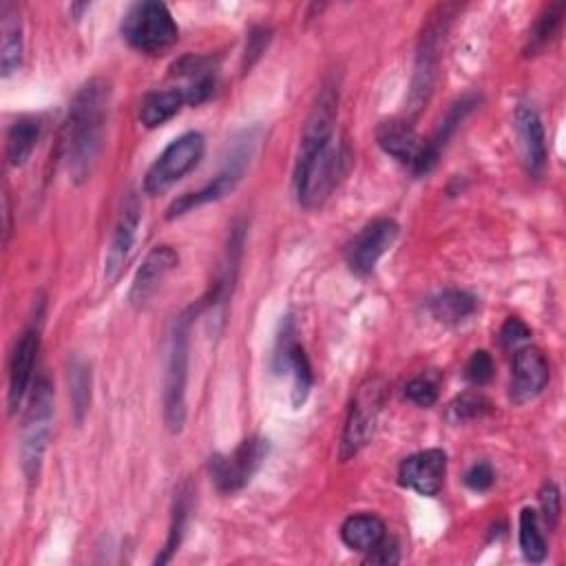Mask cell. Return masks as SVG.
<instances>
[{
  "instance_id": "1",
  "label": "cell",
  "mask_w": 566,
  "mask_h": 566,
  "mask_svg": "<svg viewBox=\"0 0 566 566\" xmlns=\"http://www.w3.org/2000/svg\"><path fill=\"white\" fill-rule=\"evenodd\" d=\"M338 93L325 86L305 122L301 148L294 164V195L307 208H321L347 170V144L336 137Z\"/></svg>"
},
{
  "instance_id": "2",
  "label": "cell",
  "mask_w": 566,
  "mask_h": 566,
  "mask_svg": "<svg viewBox=\"0 0 566 566\" xmlns=\"http://www.w3.org/2000/svg\"><path fill=\"white\" fill-rule=\"evenodd\" d=\"M108 104L111 84L104 77L88 80L71 102L60 137V153L71 179L77 184L91 175L99 155Z\"/></svg>"
},
{
  "instance_id": "3",
  "label": "cell",
  "mask_w": 566,
  "mask_h": 566,
  "mask_svg": "<svg viewBox=\"0 0 566 566\" xmlns=\"http://www.w3.org/2000/svg\"><path fill=\"white\" fill-rule=\"evenodd\" d=\"M197 310L179 314L170 327L166 371H164V424L170 433H179L186 424V382L190 358V321Z\"/></svg>"
},
{
  "instance_id": "4",
  "label": "cell",
  "mask_w": 566,
  "mask_h": 566,
  "mask_svg": "<svg viewBox=\"0 0 566 566\" xmlns=\"http://www.w3.org/2000/svg\"><path fill=\"white\" fill-rule=\"evenodd\" d=\"M458 11V4H440L429 15L418 38L416 49V64H413V77H411V91H409V113L416 115L422 111V106L429 102V95L433 91L436 82V69L440 57V46L444 40V33Z\"/></svg>"
},
{
  "instance_id": "5",
  "label": "cell",
  "mask_w": 566,
  "mask_h": 566,
  "mask_svg": "<svg viewBox=\"0 0 566 566\" xmlns=\"http://www.w3.org/2000/svg\"><path fill=\"white\" fill-rule=\"evenodd\" d=\"M122 38L137 51L155 55L179 40V27L164 2H135L122 18Z\"/></svg>"
},
{
  "instance_id": "6",
  "label": "cell",
  "mask_w": 566,
  "mask_h": 566,
  "mask_svg": "<svg viewBox=\"0 0 566 566\" xmlns=\"http://www.w3.org/2000/svg\"><path fill=\"white\" fill-rule=\"evenodd\" d=\"M254 148H256V133L254 130H245L243 135H239L230 146V153L223 161V168L212 177V181H208L203 188H199L195 192H186L179 199H175L166 210V219L181 217V214H186V212H190L199 206L219 201L226 195H230L239 186V181L243 179L245 166L250 164V157L254 155Z\"/></svg>"
},
{
  "instance_id": "7",
  "label": "cell",
  "mask_w": 566,
  "mask_h": 566,
  "mask_svg": "<svg viewBox=\"0 0 566 566\" xmlns=\"http://www.w3.org/2000/svg\"><path fill=\"white\" fill-rule=\"evenodd\" d=\"M387 400V382L380 376H371L363 380L349 402L340 442H338V458L345 462L354 458L374 436L376 422Z\"/></svg>"
},
{
  "instance_id": "8",
  "label": "cell",
  "mask_w": 566,
  "mask_h": 566,
  "mask_svg": "<svg viewBox=\"0 0 566 566\" xmlns=\"http://www.w3.org/2000/svg\"><path fill=\"white\" fill-rule=\"evenodd\" d=\"M53 420V387L46 378L35 380L29 407L22 422V438H20V467L27 480H35L42 467V458L46 451V440Z\"/></svg>"
},
{
  "instance_id": "9",
  "label": "cell",
  "mask_w": 566,
  "mask_h": 566,
  "mask_svg": "<svg viewBox=\"0 0 566 566\" xmlns=\"http://www.w3.org/2000/svg\"><path fill=\"white\" fill-rule=\"evenodd\" d=\"M206 139L197 130H188L172 139L164 153L153 161L144 177V190L148 195H161L188 175L203 157Z\"/></svg>"
},
{
  "instance_id": "10",
  "label": "cell",
  "mask_w": 566,
  "mask_h": 566,
  "mask_svg": "<svg viewBox=\"0 0 566 566\" xmlns=\"http://www.w3.org/2000/svg\"><path fill=\"white\" fill-rule=\"evenodd\" d=\"M268 455V440L250 436L237 444L230 453H214L208 460V473L214 489L223 495L241 491L259 471Z\"/></svg>"
},
{
  "instance_id": "11",
  "label": "cell",
  "mask_w": 566,
  "mask_h": 566,
  "mask_svg": "<svg viewBox=\"0 0 566 566\" xmlns=\"http://www.w3.org/2000/svg\"><path fill=\"white\" fill-rule=\"evenodd\" d=\"M272 371L292 376V405L294 409H298L310 396L314 374L303 345L296 340V325L290 314L281 321V329L276 334L272 352Z\"/></svg>"
},
{
  "instance_id": "12",
  "label": "cell",
  "mask_w": 566,
  "mask_h": 566,
  "mask_svg": "<svg viewBox=\"0 0 566 566\" xmlns=\"http://www.w3.org/2000/svg\"><path fill=\"white\" fill-rule=\"evenodd\" d=\"M398 237V223L389 217H380L369 221L358 234L349 241L345 250V261L349 270L358 276H367L374 272L380 256L394 245Z\"/></svg>"
},
{
  "instance_id": "13",
  "label": "cell",
  "mask_w": 566,
  "mask_h": 566,
  "mask_svg": "<svg viewBox=\"0 0 566 566\" xmlns=\"http://www.w3.org/2000/svg\"><path fill=\"white\" fill-rule=\"evenodd\" d=\"M447 475V453L442 449H424L407 455L398 467V482L420 495L440 493Z\"/></svg>"
},
{
  "instance_id": "14",
  "label": "cell",
  "mask_w": 566,
  "mask_h": 566,
  "mask_svg": "<svg viewBox=\"0 0 566 566\" xmlns=\"http://www.w3.org/2000/svg\"><path fill=\"white\" fill-rule=\"evenodd\" d=\"M378 146L405 164L413 175H422V157H424V137L418 135L411 122L407 119H385L376 128Z\"/></svg>"
},
{
  "instance_id": "15",
  "label": "cell",
  "mask_w": 566,
  "mask_h": 566,
  "mask_svg": "<svg viewBox=\"0 0 566 566\" xmlns=\"http://www.w3.org/2000/svg\"><path fill=\"white\" fill-rule=\"evenodd\" d=\"M548 382V360L537 347H517L511 365L509 396L515 405L535 400Z\"/></svg>"
},
{
  "instance_id": "16",
  "label": "cell",
  "mask_w": 566,
  "mask_h": 566,
  "mask_svg": "<svg viewBox=\"0 0 566 566\" xmlns=\"http://www.w3.org/2000/svg\"><path fill=\"white\" fill-rule=\"evenodd\" d=\"M513 122H515L513 126H515L517 146H520L524 168L533 179H539L546 168L544 124H542L537 111L528 104H517V108L513 113Z\"/></svg>"
},
{
  "instance_id": "17",
  "label": "cell",
  "mask_w": 566,
  "mask_h": 566,
  "mask_svg": "<svg viewBox=\"0 0 566 566\" xmlns=\"http://www.w3.org/2000/svg\"><path fill=\"white\" fill-rule=\"evenodd\" d=\"M139 219H142V208L137 203V197L130 195L124 201V206H122V212H119V219H117V223L113 228L108 252H106V259H104V279L108 283L117 281V276L124 270L128 252H130V248L135 243Z\"/></svg>"
},
{
  "instance_id": "18",
  "label": "cell",
  "mask_w": 566,
  "mask_h": 566,
  "mask_svg": "<svg viewBox=\"0 0 566 566\" xmlns=\"http://www.w3.org/2000/svg\"><path fill=\"white\" fill-rule=\"evenodd\" d=\"M179 263V254L175 248L170 245H155L146 259L142 261L135 279H133V285H130V292H128V301L135 305V307H142L146 305V301L155 294V290L161 285V281L177 268Z\"/></svg>"
},
{
  "instance_id": "19",
  "label": "cell",
  "mask_w": 566,
  "mask_h": 566,
  "mask_svg": "<svg viewBox=\"0 0 566 566\" xmlns=\"http://www.w3.org/2000/svg\"><path fill=\"white\" fill-rule=\"evenodd\" d=\"M40 349V332L35 327H27L15 340L11 363H9V409L15 411L24 396L29 394L33 365Z\"/></svg>"
},
{
  "instance_id": "20",
  "label": "cell",
  "mask_w": 566,
  "mask_h": 566,
  "mask_svg": "<svg viewBox=\"0 0 566 566\" xmlns=\"http://www.w3.org/2000/svg\"><path fill=\"white\" fill-rule=\"evenodd\" d=\"M172 75L186 80L179 88L184 91L186 104L190 106L203 104L214 93L217 66L212 64V57L186 55L172 66Z\"/></svg>"
},
{
  "instance_id": "21",
  "label": "cell",
  "mask_w": 566,
  "mask_h": 566,
  "mask_svg": "<svg viewBox=\"0 0 566 566\" xmlns=\"http://www.w3.org/2000/svg\"><path fill=\"white\" fill-rule=\"evenodd\" d=\"M478 104H480V97H478V95H464V97H460L455 104H451V108L447 111L444 119L436 126L433 135H431L429 139H424L422 175H427V172L436 166L440 153L444 150V146L449 144V139H451L453 133L458 130V126L467 119V115H469Z\"/></svg>"
},
{
  "instance_id": "22",
  "label": "cell",
  "mask_w": 566,
  "mask_h": 566,
  "mask_svg": "<svg viewBox=\"0 0 566 566\" xmlns=\"http://www.w3.org/2000/svg\"><path fill=\"white\" fill-rule=\"evenodd\" d=\"M0 71L2 77H9L22 64V20L11 2L0 7Z\"/></svg>"
},
{
  "instance_id": "23",
  "label": "cell",
  "mask_w": 566,
  "mask_h": 566,
  "mask_svg": "<svg viewBox=\"0 0 566 566\" xmlns=\"http://www.w3.org/2000/svg\"><path fill=\"white\" fill-rule=\"evenodd\" d=\"M385 535V522L374 513H356L340 524L343 544L358 553H369Z\"/></svg>"
},
{
  "instance_id": "24",
  "label": "cell",
  "mask_w": 566,
  "mask_h": 566,
  "mask_svg": "<svg viewBox=\"0 0 566 566\" xmlns=\"http://www.w3.org/2000/svg\"><path fill=\"white\" fill-rule=\"evenodd\" d=\"M184 104H186V95L179 86L153 91L142 99L139 122L146 128H157V126L166 124L168 119H172L181 111Z\"/></svg>"
},
{
  "instance_id": "25",
  "label": "cell",
  "mask_w": 566,
  "mask_h": 566,
  "mask_svg": "<svg viewBox=\"0 0 566 566\" xmlns=\"http://www.w3.org/2000/svg\"><path fill=\"white\" fill-rule=\"evenodd\" d=\"M562 18H564V4L562 2H553V4L542 9V13L533 22V27L528 31V38H526V46H524L526 57L544 53L557 40L559 31H562Z\"/></svg>"
},
{
  "instance_id": "26",
  "label": "cell",
  "mask_w": 566,
  "mask_h": 566,
  "mask_svg": "<svg viewBox=\"0 0 566 566\" xmlns=\"http://www.w3.org/2000/svg\"><path fill=\"white\" fill-rule=\"evenodd\" d=\"M429 310L436 321L444 325H458L478 310V298L464 290H444L429 301Z\"/></svg>"
},
{
  "instance_id": "27",
  "label": "cell",
  "mask_w": 566,
  "mask_h": 566,
  "mask_svg": "<svg viewBox=\"0 0 566 566\" xmlns=\"http://www.w3.org/2000/svg\"><path fill=\"white\" fill-rule=\"evenodd\" d=\"M42 133V122L38 117H20L11 124L9 133H7V161L9 166H22Z\"/></svg>"
},
{
  "instance_id": "28",
  "label": "cell",
  "mask_w": 566,
  "mask_h": 566,
  "mask_svg": "<svg viewBox=\"0 0 566 566\" xmlns=\"http://www.w3.org/2000/svg\"><path fill=\"white\" fill-rule=\"evenodd\" d=\"M517 539H520V548H522V555L526 562L542 564L546 559L548 546H546V537L539 526V513L531 506L522 509V513H520Z\"/></svg>"
},
{
  "instance_id": "29",
  "label": "cell",
  "mask_w": 566,
  "mask_h": 566,
  "mask_svg": "<svg viewBox=\"0 0 566 566\" xmlns=\"http://www.w3.org/2000/svg\"><path fill=\"white\" fill-rule=\"evenodd\" d=\"M69 396L75 422L82 424L91 405V365L82 358L69 360Z\"/></svg>"
},
{
  "instance_id": "30",
  "label": "cell",
  "mask_w": 566,
  "mask_h": 566,
  "mask_svg": "<svg viewBox=\"0 0 566 566\" xmlns=\"http://www.w3.org/2000/svg\"><path fill=\"white\" fill-rule=\"evenodd\" d=\"M188 511H190V489L184 482L177 489V497H175V506H172V517H170V528H168V539L164 544L161 555H157L155 564H166L172 557V553L177 551V546L181 544L186 520H188Z\"/></svg>"
},
{
  "instance_id": "31",
  "label": "cell",
  "mask_w": 566,
  "mask_h": 566,
  "mask_svg": "<svg viewBox=\"0 0 566 566\" xmlns=\"http://www.w3.org/2000/svg\"><path fill=\"white\" fill-rule=\"evenodd\" d=\"M493 411V402L480 391H464L455 396L447 407V420L453 424L480 420Z\"/></svg>"
},
{
  "instance_id": "32",
  "label": "cell",
  "mask_w": 566,
  "mask_h": 566,
  "mask_svg": "<svg viewBox=\"0 0 566 566\" xmlns=\"http://www.w3.org/2000/svg\"><path fill=\"white\" fill-rule=\"evenodd\" d=\"M402 394L418 407H433L438 400V378L431 374L416 376L405 385Z\"/></svg>"
},
{
  "instance_id": "33",
  "label": "cell",
  "mask_w": 566,
  "mask_h": 566,
  "mask_svg": "<svg viewBox=\"0 0 566 566\" xmlns=\"http://www.w3.org/2000/svg\"><path fill=\"white\" fill-rule=\"evenodd\" d=\"M495 376V363L491 358V354L486 349H475L467 365H464V378L471 382V385H486L491 382V378Z\"/></svg>"
},
{
  "instance_id": "34",
  "label": "cell",
  "mask_w": 566,
  "mask_h": 566,
  "mask_svg": "<svg viewBox=\"0 0 566 566\" xmlns=\"http://www.w3.org/2000/svg\"><path fill=\"white\" fill-rule=\"evenodd\" d=\"M539 509L544 515V524L548 528H555L562 511V495H559V486L553 480H546L539 489Z\"/></svg>"
},
{
  "instance_id": "35",
  "label": "cell",
  "mask_w": 566,
  "mask_h": 566,
  "mask_svg": "<svg viewBox=\"0 0 566 566\" xmlns=\"http://www.w3.org/2000/svg\"><path fill=\"white\" fill-rule=\"evenodd\" d=\"M531 338V329L528 325L517 318V316H509L504 321V325L500 327V345L502 347H520L522 343H526Z\"/></svg>"
},
{
  "instance_id": "36",
  "label": "cell",
  "mask_w": 566,
  "mask_h": 566,
  "mask_svg": "<svg viewBox=\"0 0 566 566\" xmlns=\"http://www.w3.org/2000/svg\"><path fill=\"white\" fill-rule=\"evenodd\" d=\"M495 482V473L491 469L489 462H475L467 473H464V484L475 491V493H482V491H489L491 484Z\"/></svg>"
},
{
  "instance_id": "37",
  "label": "cell",
  "mask_w": 566,
  "mask_h": 566,
  "mask_svg": "<svg viewBox=\"0 0 566 566\" xmlns=\"http://www.w3.org/2000/svg\"><path fill=\"white\" fill-rule=\"evenodd\" d=\"M365 564H398L400 562V548L394 537H382L378 546H374L369 553H365Z\"/></svg>"
},
{
  "instance_id": "38",
  "label": "cell",
  "mask_w": 566,
  "mask_h": 566,
  "mask_svg": "<svg viewBox=\"0 0 566 566\" xmlns=\"http://www.w3.org/2000/svg\"><path fill=\"white\" fill-rule=\"evenodd\" d=\"M268 42H270V29H265V27H254V29L250 31L248 44H245V55H243V69H245V71L256 62V57L263 53V49L268 46Z\"/></svg>"
}]
</instances>
